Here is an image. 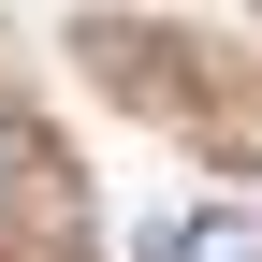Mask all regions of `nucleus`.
<instances>
[{"label": "nucleus", "instance_id": "f257e3e1", "mask_svg": "<svg viewBox=\"0 0 262 262\" xmlns=\"http://www.w3.org/2000/svg\"><path fill=\"white\" fill-rule=\"evenodd\" d=\"M146 262H262V219L248 204H189V219H160Z\"/></svg>", "mask_w": 262, "mask_h": 262}]
</instances>
